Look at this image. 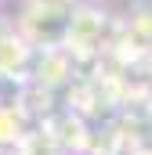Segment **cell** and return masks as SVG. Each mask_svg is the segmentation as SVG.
Here are the masks:
<instances>
[{
	"instance_id": "6da1fadb",
	"label": "cell",
	"mask_w": 152,
	"mask_h": 155,
	"mask_svg": "<svg viewBox=\"0 0 152 155\" xmlns=\"http://www.w3.org/2000/svg\"><path fill=\"white\" fill-rule=\"evenodd\" d=\"M76 7H80V0H22L18 25L36 51L62 47V43H69Z\"/></svg>"
},
{
	"instance_id": "7a4b0ae2",
	"label": "cell",
	"mask_w": 152,
	"mask_h": 155,
	"mask_svg": "<svg viewBox=\"0 0 152 155\" xmlns=\"http://www.w3.org/2000/svg\"><path fill=\"white\" fill-rule=\"evenodd\" d=\"M109 11H102L98 4H80L73 18V29H69V51L76 58H102V43L109 36Z\"/></svg>"
},
{
	"instance_id": "3957f363",
	"label": "cell",
	"mask_w": 152,
	"mask_h": 155,
	"mask_svg": "<svg viewBox=\"0 0 152 155\" xmlns=\"http://www.w3.org/2000/svg\"><path fill=\"white\" fill-rule=\"evenodd\" d=\"M33 54H36V47L26 40L18 18H11L7 11H0V72L26 76L29 65H33Z\"/></svg>"
},
{
	"instance_id": "277c9868",
	"label": "cell",
	"mask_w": 152,
	"mask_h": 155,
	"mask_svg": "<svg viewBox=\"0 0 152 155\" xmlns=\"http://www.w3.org/2000/svg\"><path fill=\"white\" fill-rule=\"evenodd\" d=\"M29 137V112L22 105H0V155H15Z\"/></svg>"
},
{
	"instance_id": "5b68a950",
	"label": "cell",
	"mask_w": 152,
	"mask_h": 155,
	"mask_svg": "<svg viewBox=\"0 0 152 155\" xmlns=\"http://www.w3.org/2000/svg\"><path fill=\"white\" fill-rule=\"evenodd\" d=\"M15 155H69V152H65L62 144H54L51 137H43V134H29Z\"/></svg>"
},
{
	"instance_id": "8992f818",
	"label": "cell",
	"mask_w": 152,
	"mask_h": 155,
	"mask_svg": "<svg viewBox=\"0 0 152 155\" xmlns=\"http://www.w3.org/2000/svg\"><path fill=\"white\" fill-rule=\"evenodd\" d=\"M127 155H152V144H134Z\"/></svg>"
}]
</instances>
